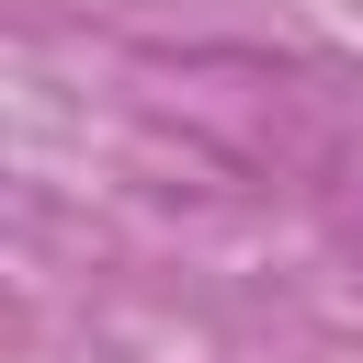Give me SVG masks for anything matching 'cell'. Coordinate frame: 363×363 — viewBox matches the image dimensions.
Returning <instances> with one entry per match:
<instances>
[]
</instances>
